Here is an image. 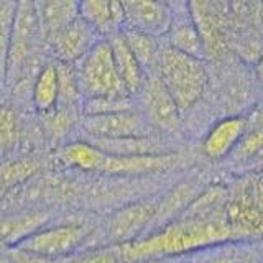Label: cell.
<instances>
[{"label":"cell","mask_w":263,"mask_h":263,"mask_svg":"<svg viewBox=\"0 0 263 263\" xmlns=\"http://www.w3.org/2000/svg\"><path fill=\"white\" fill-rule=\"evenodd\" d=\"M232 227L219 217H181L164 224L148 237L115 247L127 263H143L158 258L178 257L186 252H202L226 243Z\"/></svg>","instance_id":"cell-1"},{"label":"cell","mask_w":263,"mask_h":263,"mask_svg":"<svg viewBox=\"0 0 263 263\" xmlns=\"http://www.w3.org/2000/svg\"><path fill=\"white\" fill-rule=\"evenodd\" d=\"M54 156L56 161L66 168L119 176L166 171L181 161V156L176 152L156 156H115L99 150L86 140L61 146Z\"/></svg>","instance_id":"cell-2"},{"label":"cell","mask_w":263,"mask_h":263,"mask_svg":"<svg viewBox=\"0 0 263 263\" xmlns=\"http://www.w3.org/2000/svg\"><path fill=\"white\" fill-rule=\"evenodd\" d=\"M155 72L175 99L179 110L194 105L208 86V71L202 60L181 53L166 43L161 45Z\"/></svg>","instance_id":"cell-3"},{"label":"cell","mask_w":263,"mask_h":263,"mask_svg":"<svg viewBox=\"0 0 263 263\" xmlns=\"http://www.w3.org/2000/svg\"><path fill=\"white\" fill-rule=\"evenodd\" d=\"M76 72L82 102L104 97H132L120 81L107 38H102L76 64Z\"/></svg>","instance_id":"cell-4"},{"label":"cell","mask_w":263,"mask_h":263,"mask_svg":"<svg viewBox=\"0 0 263 263\" xmlns=\"http://www.w3.org/2000/svg\"><path fill=\"white\" fill-rule=\"evenodd\" d=\"M92 229L84 224H58L46 226L30 235L15 249L41 260H58L69 257L81 247H86Z\"/></svg>","instance_id":"cell-5"},{"label":"cell","mask_w":263,"mask_h":263,"mask_svg":"<svg viewBox=\"0 0 263 263\" xmlns=\"http://www.w3.org/2000/svg\"><path fill=\"white\" fill-rule=\"evenodd\" d=\"M41 38L43 31H41L36 4H16L7 58V78H16L27 69V64L31 61Z\"/></svg>","instance_id":"cell-6"},{"label":"cell","mask_w":263,"mask_h":263,"mask_svg":"<svg viewBox=\"0 0 263 263\" xmlns=\"http://www.w3.org/2000/svg\"><path fill=\"white\" fill-rule=\"evenodd\" d=\"M135 104H138L137 109L155 132L175 135L181 130V110L156 72L146 74L145 84L135 97Z\"/></svg>","instance_id":"cell-7"},{"label":"cell","mask_w":263,"mask_h":263,"mask_svg":"<svg viewBox=\"0 0 263 263\" xmlns=\"http://www.w3.org/2000/svg\"><path fill=\"white\" fill-rule=\"evenodd\" d=\"M156 212L158 204L156 202H134L123 205L122 209L110 214L99 232L102 247H120L143 237L145 230L150 227Z\"/></svg>","instance_id":"cell-8"},{"label":"cell","mask_w":263,"mask_h":263,"mask_svg":"<svg viewBox=\"0 0 263 263\" xmlns=\"http://www.w3.org/2000/svg\"><path fill=\"white\" fill-rule=\"evenodd\" d=\"M81 128L86 140H120L156 135L137 107L107 115H82Z\"/></svg>","instance_id":"cell-9"},{"label":"cell","mask_w":263,"mask_h":263,"mask_svg":"<svg viewBox=\"0 0 263 263\" xmlns=\"http://www.w3.org/2000/svg\"><path fill=\"white\" fill-rule=\"evenodd\" d=\"M101 40L102 36H99L97 31L79 16L58 33L49 45L60 63L78 64Z\"/></svg>","instance_id":"cell-10"},{"label":"cell","mask_w":263,"mask_h":263,"mask_svg":"<svg viewBox=\"0 0 263 263\" xmlns=\"http://www.w3.org/2000/svg\"><path fill=\"white\" fill-rule=\"evenodd\" d=\"M125 10L123 28L145 31L152 36H164L173 22V5L166 2H122Z\"/></svg>","instance_id":"cell-11"},{"label":"cell","mask_w":263,"mask_h":263,"mask_svg":"<svg viewBox=\"0 0 263 263\" xmlns=\"http://www.w3.org/2000/svg\"><path fill=\"white\" fill-rule=\"evenodd\" d=\"M164 36H166L168 46L184 54L202 60L208 53L201 31L197 28L191 12H189V4L184 7L183 12H176V8L173 7V22Z\"/></svg>","instance_id":"cell-12"},{"label":"cell","mask_w":263,"mask_h":263,"mask_svg":"<svg viewBox=\"0 0 263 263\" xmlns=\"http://www.w3.org/2000/svg\"><path fill=\"white\" fill-rule=\"evenodd\" d=\"M48 211H15L0 216V243L16 247L38 230L46 227L49 220Z\"/></svg>","instance_id":"cell-13"},{"label":"cell","mask_w":263,"mask_h":263,"mask_svg":"<svg viewBox=\"0 0 263 263\" xmlns=\"http://www.w3.org/2000/svg\"><path fill=\"white\" fill-rule=\"evenodd\" d=\"M247 132V119L235 115L216 122L204 138L202 150L211 160H220L227 156L240 142Z\"/></svg>","instance_id":"cell-14"},{"label":"cell","mask_w":263,"mask_h":263,"mask_svg":"<svg viewBox=\"0 0 263 263\" xmlns=\"http://www.w3.org/2000/svg\"><path fill=\"white\" fill-rule=\"evenodd\" d=\"M79 16L102 38H109L125 25V10L122 2H104V0L79 2Z\"/></svg>","instance_id":"cell-15"},{"label":"cell","mask_w":263,"mask_h":263,"mask_svg":"<svg viewBox=\"0 0 263 263\" xmlns=\"http://www.w3.org/2000/svg\"><path fill=\"white\" fill-rule=\"evenodd\" d=\"M107 40H109V43H110L114 63H115V68H117L122 84L128 92V96L135 99L145 84L146 72L142 68V64L138 63L135 54L132 53V49L128 48L125 38L122 35V30L114 33V35H110Z\"/></svg>","instance_id":"cell-16"},{"label":"cell","mask_w":263,"mask_h":263,"mask_svg":"<svg viewBox=\"0 0 263 263\" xmlns=\"http://www.w3.org/2000/svg\"><path fill=\"white\" fill-rule=\"evenodd\" d=\"M99 150L115 156H156L175 153L173 146L161 137H137L120 140H86Z\"/></svg>","instance_id":"cell-17"},{"label":"cell","mask_w":263,"mask_h":263,"mask_svg":"<svg viewBox=\"0 0 263 263\" xmlns=\"http://www.w3.org/2000/svg\"><path fill=\"white\" fill-rule=\"evenodd\" d=\"M43 38L51 41L58 33L79 18V2L71 0H46L36 4Z\"/></svg>","instance_id":"cell-18"},{"label":"cell","mask_w":263,"mask_h":263,"mask_svg":"<svg viewBox=\"0 0 263 263\" xmlns=\"http://www.w3.org/2000/svg\"><path fill=\"white\" fill-rule=\"evenodd\" d=\"M31 101L41 114L53 112L60 104V78L56 63L45 64L38 71L31 87Z\"/></svg>","instance_id":"cell-19"},{"label":"cell","mask_w":263,"mask_h":263,"mask_svg":"<svg viewBox=\"0 0 263 263\" xmlns=\"http://www.w3.org/2000/svg\"><path fill=\"white\" fill-rule=\"evenodd\" d=\"M122 35L125 38L128 48L132 49V53L135 54L138 63L142 64L145 72H155L161 49V45L158 43L156 36L132 28H122Z\"/></svg>","instance_id":"cell-20"},{"label":"cell","mask_w":263,"mask_h":263,"mask_svg":"<svg viewBox=\"0 0 263 263\" xmlns=\"http://www.w3.org/2000/svg\"><path fill=\"white\" fill-rule=\"evenodd\" d=\"M40 168V163L36 160L30 158H18L10 160L0 164V187L12 189L15 186L22 184L23 181H28Z\"/></svg>","instance_id":"cell-21"},{"label":"cell","mask_w":263,"mask_h":263,"mask_svg":"<svg viewBox=\"0 0 263 263\" xmlns=\"http://www.w3.org/2000/svg\"><path fill=\"white\" fill-rule=\"evenodd\" d=\"M58 66V78H60V104L58 107H76L82 104L76 64L68 63H56Z\"/></svg>","instance_id":"cell-22"},{"label":"cell","mask_w":263,"mask_h":263,"mask_svg":"<svg viewBox=\"0 0 263 263\" xmlns=\"http://www.w3.org/2000/svg\"><path fill=\"white\" fill-rule=\"evenodd\" d=\"M250 252H247L235 245H216L202 250L191 263H245L250 258Z\"/></svg>","instance_id":"cell-23"},{"label":"cell","mask_w":263,"mask_h":263,"mask_svg":"<svg viewBox=\"0 0 263 263\" xmlns=\"http://www.w3.org/2000/svg\"><path fill=\"white\" fill-rule=\"evenodd\" d=\"M81 105H82V115H107V114L135 109V99L134 97L90 99V101H84Z\"/></svg>","instance_id":"cell-24"},{"label":"cell","mask_w":263,"mask_h":263,"mask_svg":"<svg viewBox=\"0 0 263 263\" xmlns=\"http://www.w3.org/2000/svg\"><path fill=\"white\" fill-rule=\"evenodd\" d=\"M16 4H0V76H7V58Z\"/></svg>","instance_id":"cell-25"},{"label":"cell","mask_w":263,"mask_h":263,"mask_svg":"<svg viewBox=\"0 0 263 263\" xmlns=\"http://www.w3.org/2000/svg\"><path fill=\"white\" fill-rule=\"evenodd\" d=\"M18 134V122L13 110L0 107V158L12 150Z\"/></svg>","instance_id":"cell-26"},{"label":"cell","mask_w":263,"mask_h":263,"mask_svg":"<svg viewBox=\"0 0 263 263\" xmlns=\"http://www.w3.org/2000/svg\"><path fill=\"white\" fill-rule=\"evenodd\" d=\"M64 263H127L115 247H96L92 250H84L74 255Z\"/></svg>","instance_id":"cell-27"},{"label":"cell","mask_w":263,"mask_h":263,"mask_svg":"<svg viewBox=\"0 0 263 263\" xmlns=\"http://www.w3.org/2000/svg\"><path fill=\"white\" fill-rule=\"evenodd\" d=\"M257 76H258V79L263 82V54L260 56V60H258V63H257Z\"/></svg>","instance_id":"cell-28"},{"label":"cell","mask_w":263,"mask_h":263,"mask_svg":"<svg viewBox=\"0 0 263 263\" xmlns=\"http://www.w3.org/2000/svg\"><path fill=\"white\" fill-rule=\"evenodd\" d=\"M245 263H261V261H260V260H257V258H255V257H253V255H250V258H249V260H247Z\"/></svg>","instance_id":"cell-29"}]
</instances>
